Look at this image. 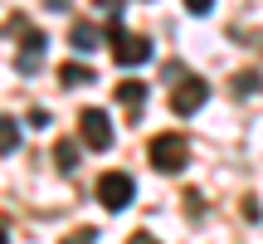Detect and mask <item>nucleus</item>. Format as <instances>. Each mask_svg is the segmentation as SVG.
Wrapping results in <instances>:
<instances>
[{
    "label": "nucleus",
    "instance_id": "nucleus-1",
    "mask_svg": "<svg viewBox=\"0 0 263 244\" xmlns=\"http://www.w3.org/2000/svg\"><path fill=\"white\" fill-rule=\"evenodd\" d=\"M107 44H112V59L122 68H137V64H146V59H151V39L146 34H127V29H122V15L107 20Z\"/></svg>",
    "mask_w": 263,
    "mask_h": 244
},
{
    "label": "nucleus",
    "instance_id": "nucleus-2",
    "mask_svg": "<svg viewBox=\"0 0 263 244\" xmlns=\"http://www.w3.org/2000/svg\"><path fill=\"white\" fill-rule=\"evenodd\" d=\"M151 166L156 171H166V176H176V171H185V161H190V142L180 137V132H161V137H151Z\"/></svg>",
    "mask_w": 263,
    "mask_h": 244
},
{
    "label": "nucleus",
    "instance_id": "nucleus-3",
    "mask_svg": "<svg viewBox=\"0 0 263 244\" xmlns=\"http://www.w3.org/2000/svg\"><path fill=\"white\" fill-rule=\"evenodd\" d=\"M132 196H137V181H132L127 171H103V181H98V205H103L107 215H122L132 205Z\"/></svg>",
    "mask_w": 263,
    "mask_h": 244
},
{
    "label": "nucleus",
    "instance_id": "nucleus-4",
    "mask_svg": "<svg viewBox=\"0 0 263 244\" xmlns=\"http://www.w3.org/2000/svg\"><path fill=\"white\" fill-rule=\"evenodd\" d=\"M78 137H83V147H93V151L112 147V122H107L103 108H83V113H78Z\"/></svg>",
    "mask_w": 263,
    "mask_h": 244
},
{
    "label": "nucleus",
    "instance_id": "nucleus-5",
    "mask_svg": "<svg viewBox=\"0 0 263 244\" xmlns=\"http://www.w3.org/2000/svg\"><path fill=\"white\" fill-rule=\"evenodd\" d=\"M205 98H210V83H205V78H185V83L171 93V113H176V117H190V113L205 108Z\"/></svg>",
    "mask_w": 263,
    "mask_h": 244
},
{
    "label": "nucleus",
    "instance_id": "nucleus-6",
    "mask_svg": "<svg viewBox=\"0 0 263 244\" xmlns=\"http://www.w3.org/2000/svg\"><path fill=\"white\" fill-rule=\"evenodd\" d=\"M44 29H25V39H20V54H15V68L20 74H34L39 64H44Z\"/></svg>",
    "mask_w": 263,
    "mask_h": 244
},
{
    "label": "nucleus",
    "instance_id": "nucleus-7",
    "mask_svg": "<svg viewBox=\"0 0 263 244\" xmlns=\"http://www.w3.org/2000/svg\"><path fill=\"white\" fill-rule=\"evenodd\" d=\"M117 103H122L132 117H137V113H141V103H146V83H137V78H122V83H117Z\"/></svg>",
    "mask_w": 263,
    "mask_h": 244
},
{
    "label": "nucleus",
    "instance_id": "nucleus-8",
    "mask_svg": "<svg viewBox=\"0 0 263 244\" xmlns=\"http://www.w3.org/2000/svg\"><path fill=\"white\" fill-rule=\"evenodd\" d=\"M98 44H103V34H98V25H88V20H78V25H73V49H78V54H93Z\"/></svg>",
    "mask_w": 263,
    "mask_h": 244
},
{
    "label": "nucleus",
    "instance_id": "nucleus-9",
    "mask_svg": "<svg viewBox=\"0 0 263 244\" xmlns=\"http://www.w3.org/2000/svg\"><path fill=\"white\" fill-rule=\"evenodd\" d=\"M59 83L64 88H83V83H93V68L88 64H64L59 68Z\"/></svg>",
    "mask_w": 263,
    "mask_h": 244
},
{
    "label": "nucleus",
    "instance_id": "nucleus-10",
    "mask_svg": "<svg viewBox=\"0 0 263 244\" xmlns=\"http://www.w3.org/2000/svg\"><path fill=\"white\" fill-rule=\"evenodd\" d=\"M15 147H20V122L15 117H0V156H10Z\"/></svg>",
    "mask_w": 263,
    "mask_h": 244
},
{
    "label": "nucleus",
    "instance_id": "nucleus-11",
    "mask_svg": "<svg viewBox=\"0 0 263 244\" xmlns=\"http://www.w3.org/2000/svg\"><path fill=\"white\" fill-rule=\"evenodd\" d=\"M54 166L59 171H73L78 166V142H68V137L59 142V147H54Z\"/></svg>",
    "mask_w": 263,
    "mask_h": 244
},
{
    "label": "nucleus",
    "instance_id": "nucleus-12",
    "mask_svg": "<svg viewBox=\"0 0 263 244\" xmlns=\"http://www.w3.org/2000/svg\"><path fill=\"white\" fill-rule=\"evenodd\" d=\"M234 93H239V98H249V93H258V74H249V68H244V74L234 78Z\"/></svg>",
    "mask_w": 263,
    "mask_h": 244
},
{
    "label": "nucleus",
    "instance_id": "nucleus-13",
    "mask_svg": "<svg viewBox=\"0 0 263 244\" xmlns=\"http://www.w3.org/2000/svg\"><path fill=\"white\" fill-rule=\"evenodd\" d=\"M93 5H98V10H103V15H107V20H112V15H122V0H93Z\"/></svg>",
    "mask_w": 263,
    "mask_h": 244
},
{
    "label": "nucleus",
    "instance_id": "nucleus-14",
    "mask_svg": "<svg viewBox=\"0 0 263 244\" xmlns=\"http://www.w3.org/2000/svg\"><path fill=\"white\" fill-rule=\"evenodd\" d=\"M210 5H215V0H185V10H190V15H210Z\"/></svg>",
    "mask_w": 263,
    "mask_h": 244
},
{
    "label": "nucleus",
    "instance_id": "nucleus-15",
    "mask_svg": "<svg viewBox=\"0 0 263 244\" xmlns=\"http://www.w3.org/2000/svg\"><path fill=\"white\" fill-rule=\"evenodd\" d=\"M44 5H49V10H68V0H44Z\"/></svg>",
    "mask_w": 263,
    "mask_h": 244
},
{
    "label": "nucleus",
    "instance_id": "nucleus-16",
    "mask_svg": "<svg viewBox=\"0 0 263 244\" xmlns=\"http://www.w3.org/2000/svg\"><path fill=\"white\" fill-rule=\"evenodd\" d=\"M0 239H5V225H0Z\"/></svg>",
    "mask_w": 263,
    "mask_h": 244
}]
</instances>
